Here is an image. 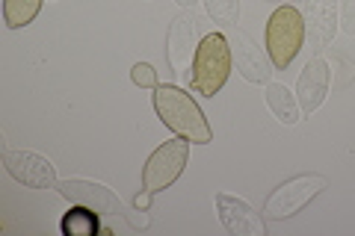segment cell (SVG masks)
<instances>
[{
  "instance_id": "6da1fadb",
  "label": "cell",
  "mask_w": 355,
  "mask_h": 236,
  "mask_svg": "<svg viewBox=\"0 0 355 236\" xmlns=\"http://www.w3.org/2000/svg\"><path fill=\"white\" fill-rule=\"evenodd\" d=\"M154 109L166 127H169L175 136H181L193 145H207L214 139V130H210L207 118L202 107L178 86H157L154 89Z\"/></svg>"
},
{
  "instance_id": "7a4b0ae2",
  "label": "cell",
  "mask_w": 355,
  "mask_h": 236,
  "mask_svg": "<svg viewBox=\"0 0 355 236\" xmlns=\"http://www.w3.org/2000/svg\"><path fill=\"white\" fill-rule=\"evenodd\" d=\"M231 62H234V56H231L228 36H222V33H207L202 39V44H198L193 74H190V89L196 95L214 98L228 80Z\"/></svg>"
},
{
  "instance_id": "3957f363",
  "label": "cell",
  "mask_w": 355,
  "mask_h": 236,
  "mask_svg": "<svg viewBox=\"0 0 355 236\" xmlns=\"http://www.w3.org/2000/svg\"><path fill=\"white\" fill-rule=\"evenodd\" d=\"M305 42V15L296 6L284 3L266 21V53L275 69H287Z\"/></svg>"
},
{
  "instance_id": "277c9868",
  "label": "cell",
  "mask_w": 355,
  "mask_h": 236,
  "mask_svg": "<svg viewBox=\"0 0 355 236\" xmlns=\"http://www.w3.org/2000/svg\"><path fill=\"white\" fill-rule=\"evenodd\" d=\"M326 186H329V181L323 174H296V177H291V181H284L282 186H275L272 195L266 198L263 219L266 221H284V219L299 216V212L323 192Z\"/></svg>"
},
{
  "instance_id": "5b68a950",
  "label": "cell",
  "mask_w": 355,
  "mask_h": 236,
  "mask_svg": "<svg viewBox=\"0 0 355 236\" xmlns=\"http://www.w3.org/2000/svg\"><path fill=\"white\" fill-rule=\"evenodd\" d=\"M190 145L193 142H187L181 136L166 139L146 160V168H142V186H146L148 192H163V189H169L178 177L184 174L187 163H190Z\"/></svg>"
},
{
  "instance_id": "8992f818",
  "label": "cell",
  "mask_w": 355,
  "mask_h": 236,
  "mask_svg": "<svg viewBox=\"0 0 355 236\" xmlns=\"http://www.w3.org/2000/svg\"><path fill=\"white\" fill-rule=\"evenodd\" d=\"M198 44L202 42H198V33H196V18L187 12L178 15L169 24V33H166V60H169L172 71L187 83H190V74H193Z\"/></svg>"
},
{
  "instance_id": "52a82bcc",
  "label": "cell",
  "mask_w": 355,
  "mask_h": 236,
  "mask_svg": "<svg viewBox=\"0 0 355 236\" xmlns=\"http://www.w3.org/2000/svg\"><path fill=\"white\" fill-rule=\"evenodd\" d=\"M228 44H231V56H234V62H237V71L246 77L249 83L266 86V83L272 80L275 65H272V60H270V53H266L261 44L249 36L246 30L231 27V33H228Z\"/></svg>"
},
{
  "instance_id": "ba28073f",
  "label": "cell",
  "mask_w": 355,
  "mask_h": 236,
  "mask_svg": "<svg viewBox=\"0 0 355 236\" xmlns=\"http://www.w3.org/2000/svg\"><path fill=\"white\" fill-rule=\"evenodd\" d=\"M3 165L18 183L30 189H57V165L48 156L33 151H9L3 148Z\"/></svg>"
},
{
  "instance_id": "9c48e42d",
  "label": "cell",
  "mask_w": 355,
  "mask_h": 236,
  "mask_svg": "<svg viewBox=\"0 0 355 236\" xmlns=\"http://www.w3.org/2000/svg\"><path fill=\"white\" fill-rule=\"evenodd\" d=\"M60 195L65 201H71V204H80V207H89L95 210L98 216H125V207H121L119 195L113 192L110 186L104 183H95V181H60L57 183Z\"/></svg>"
},
{
  "instance_id": "30bf717a",
  "label": "cell",
  "mask_w": 355,
  "mask_h": 236,
  "mask_svg": "<svg viewBox=\"0 0 355 236\" xmlns=\"http://www.w3.org/2000/svg\"><path fill=\"white\" fill-rule=\"evenodd\" d=\"M216 212L228 233L234 236H266V219L254 212L246 201L228 192H216Z\"/></svg>"
},
{
  "instance_id": "8fae6325",
  "label": "cell",
  "mask_w": 355,
  "mask_h": 236,
  "mask_svg": "<svg viewBox=\"0 0 355 236\" xmlns=\"http://www.w3.org/2000/svg\"><path fill=\"white\" fill-rule=\"evenodd\" d=\"M329 86H331V65L323 60V56H314L302 74L296 80V100H299V109L311 116L314 109L323 107V100L329 98Z\"/></svg>"
},
{
  "instance_id": "7c38bea8",
  "label": "cell",
  "mask_w": 355,
  "mask_h": 236,
  "mask_svg": "<svg viewBox=\"0 0 355 236\" xmlns=\"http://www.w3.org/2000/svg\"><path fill=\"white\" fill-rule=\"evenodd\" d=\"M305 33L317 56L323 53L338 33V0H305Z\"/></svg>"
},
{
  "instance_id": "4fadbf2b",
  "label": "cell",
  "mask_w": 355,
  "mask_h": 236,
  "mask_svg": "<svg viewBox=\"0 0 355 236\" xmlns=\"http://www.w3.org/2000/svg\"><path fill=\"white\" fill-rule=\"evenodd\" d=\"M266 107L272 109V116L282 121V125H296L299 116H302V109H299V100L296 95L287 89L284 83H266Z\"/></svg>"
},
{
  "instance_id": "5bb4252c",
  "label": "cell",
  "mask_w": 355,
  "mask_h": 236,
  "mask_svg": "<svg viewBox=\"0 0 355 236\" xmlns=\"http://www.w3.org/2000/svg\"><path fill=\"white\" fill-rule=\"evenodd\" d=\"M60 228L65 236H95L101 230V216L89 207H80V204H71V210L62 216Z\"/></svg>"
},
{
  "instance_id": "9a60e30c",
  "label": "cell",
  "mask_w": 355,
  "mask_h": 236,
  "mask_svg": "<svg viewBox=\"0 0 355 236\" xmlns=\"http://www.w3.org/2000/svg\"><path fill=\"white\" fill-rule=\"evenodd\" d=\"M44 0H3V18L9 30H21L36 21Z\"/></svg>"
},
{
  "instance_id": "2e32d148",
  "label": "cell",
  "mask_w": 355,
  "mask_h": 236,
  "mask_svg": "<svg viewBox=\"0 0 355 236\" xmlns=\"http://www.w3.org/2000/svg\"><path fill=\"white\" fill-rule=\"evenodd\" d=\"M205 9L214 24L237 27L240 21V0H205Z\"/></svg>"
},
{
  "instance_id": "e0dca14e",
  "label": "cell",
  "mask_w": 355,
  "mask_h": 236,
  "mask_svg": "<svg viewBox=\"0 0 355 236\" xmlns=\"http://www.w3.org/2000/svg\"><path fill=\"white\" fill-rule=\"evenodd\" d=\"M130 80L137 83L139 89H157L160 86L157 83V71H154L148 62H137V65H133V69H130Z\"/></svg>"
},
{
  "instance_id": "ac0fdd59",
  "label": "cell",
  "mask_w": 355,
  "mask_h": 236,
  "mask_svg": "<svg viewBox=\"0 0 355 236\" xmlns=\"http://www.w3.org/2000/svg\"><path fill=\"white\" fill-rule=\"evenodd\" d=\"M338 30L355 36V0H338Z\"/></svg>"
},
{
  "instance_id": "d6986e66",
  "label": "cell",
  "mask_w": 355,
  "mask_h": 236,
  "mask_svg": "<svg viewBox=\"0 0 355 236\" xmlns=\"http://www.w3.org/2000/svg\"><path fill=\"white\" fill-rule=\"evenodd\" d=\"M125 219H128V224H130L133 230H146L148 224H151V219H148V210H139V207L128 210V212H125Z\"/></svg>"
},
{
  "instance_id": "ffe728a7",
  "label": "cell",
  "mask_w": 355,
  "mask_h": 236,
  "mask_svg": "<svg viewBox=\"0 0 355 236\" xmlns=\"http://www.w3.org/2000/svg\"><path fill=\"white\" fill-rule=\"evenodd\" d=\"M151 195H154V192H148V189H146V192H139L137 198H133V207H139V210H148V207H151Z\"/></svg>"
},
{
  "instance_id": "44dd1931",
  "label": "cell",
  "mask_w": 355,
  "mask_h": 236,
  "mask_svg": "<svg viewBox=\"0 0 355 236\" xmlns=\"http://www.w3.org/2000/svg\"><path fill=\"white\" fill-rule=\"evenodd\" d=\"M175 3H178V6H184V9H193L198 0H175Z\"/></svg>"
},
{
  "instance_id": "7402d4cb",
  "label": "cell",
  "mask_w": 355,
  "mask_h": 236,
  "mask_svg": "<svg viewBox=\"0 0 355 236\" xmlns=\"http://www.w3.org/2000/svg\"><path fill=\"white\" fill-rule=\"evenodd\" d=\"M275 3H291V0H275Z\"/></svg>"
}]
</instances>
